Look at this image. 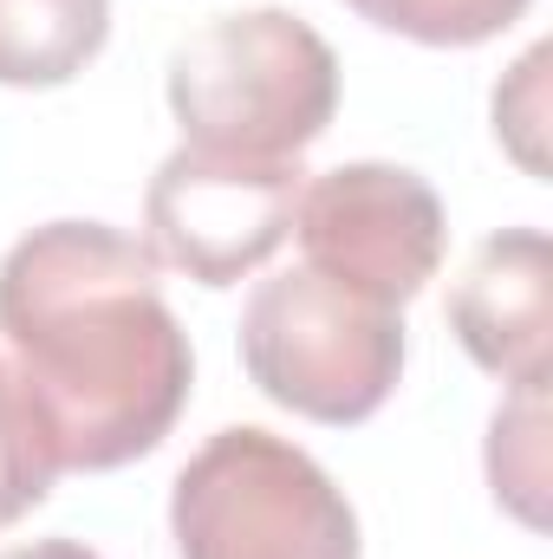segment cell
<instances>
[{"mask_svg":"<svg viewBox=\"0 0 553 559\" xmlns=\"http://www.w3.org/2000/svg\"><path fill=\"white\" fill-rule=\"evenodd\" d=\"M306 169L293 163H248V156H209V150H176L143 189V235L150 261L202 286H235L255 274L280 241L293 235Z\"/></svg>","mask_w":553,"mask_h":559,"instance_id":"obj_6","label":"cell"},{"mask_svg":"<svg viewBox=\"0 0 553 559\" xmlns=\"http://www.w3.org/2000/svg\"><path fill=\"white\" fill-rule=\"evenodd\" d=\"M345 7L416 46H482L508 33L534 0H345Z\"/></svg>","mask_w":553,"mask_h":559,"instance_id":"obj_10","label":"cell"},{"mask_svg":"<svg viewBox=\"0 0 553 559\" xmlns=\"http://www.w3.org/2000/svg\"><path fill=\"white\" fill-rule=\"evenodd\" d=\"M449 332L482 371L508 378L515 391L548 384L553 254L541 228H502L475 248V261L449 293Z\"/></svg>","mask_w":553,"mask_h":559,"instance_id":"obj_7","label":"cell"},{"mask_svg":"<svg viewBox=\"0 0 553 559\" xmlns=\"http://www.w3.org/2000/svg\"><path fill=\"white\" fill-rule=\"evenodd\" d=\"M183 559H358V514L339 481L274 429H215L169 488Z\"/></svg>","mask_w":553,"mask_h":559,"instance_id":"obj_3","label":"cell"},{"mask_svg":"<svg viewBox=\"0 0 553 559\" xmlns=\"http://www.w3.org/2000/svg\"><path fill=\"white\" fill-rule=\"evenodd\" d=\"M0 559H98L92 547H79V540H33V547H13V554Z\"/></svg>","mask_w":553,"mask_h":559,"instance_id":"obj_11","label":"cell"},{"mask_svg":"<svg viewBox=\"0 0 553 559\" xmlns=\"http://www.w3.org/2000/svg\"><path fill=\"white\" fill-rule=\"evenodd\" d=\"M242 365L293 417L365 423L398 391L404 319L313 267H286L242 306Z\"/></svg>","mask_w":553,"mask_h":559,"instance_id":"obj_4","label":"cell"},{"mask_svg":"<svg viewBox=\"0 0 553 559\" xmlns=\"http://www.w3.org/2000/svg\"><path fill=\"white\" fill-rule=\"evenodd\" d=\"M0 338L59 449V468H125L189 404V332L156 261L105 222H46L0 261Z\"/></svg>","mask_w":553,"mask_h":559,"instance_id":"obj_1","label":"cell"},{"mask_svg":"<svg viewBox=\"0 0 553 559\" xmlns=\"http://www.w3.org/2000/svg\"><path fill=\"white\" fill-rule=\"evenodd\" d=\"M52 481H59V449L46 436V417L33 411L13 365H0V527L33 514L52 495Z\"/></svg>","mask_w":553,"mask_h":559,"instance_id":"obj_9","label":"cell"},{"mask_svg":"<svg viewBox=\"0 0 553 559\" xmlns=\"http://www.w3.org/2000/svg\"><path fill=\"white\" fill-rule=\"evenodd\" d=\"M169 111L189 150L293 163L339 111V59L286 7L222 13L169 52Z\"/></svg>","mask_w":553,"mask_h":559,"instance_id":"obj_2","label":"cell"},{"mask_svg":"<svg viewBox=\"0 0 553 559\" xmlns=\"http://www.w3.org/2000/svg\"><path fill=\"white\" fill-rule=\"evenodd\" d=\"M293 235L306 267L378 306H404L443 267V202L436 189L398 163H339L299 189Z\"/></svg>","mask_w":553,"mask_h":559,"instance_id":"obj_5","label":"cell"},{"mask_svg":"<svg viewBox=\"0 0 553 559\" xmlns=\"http://www.w3.org/2000/svg\"><path fill=\"white\" fill-rule=\"evenodd\" d=\"M111 33V0H0V85L46 92L79 79Z\"/></svg>","mask_w":553,"mask_h":559,"instance_id":"obj_8","label":"cell"}]
</instances>
